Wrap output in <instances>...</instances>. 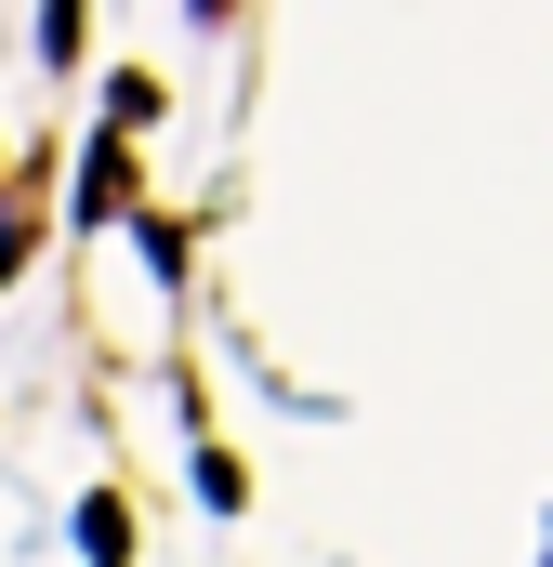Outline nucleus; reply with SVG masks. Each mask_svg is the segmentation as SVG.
<instances>
[{"label": "nucleus", "instance_id": "f257e3e1", "mask_svg": "<svg viewBox=\"0 0 553 567\" xmlns=\"http://www.w3.org/2000/svg\"><path fill=\"white\" fill-rule=\"evenodd\" d=\"M119 198H133V158H119V133L93 145V185H80V212H119Z\"/></svg>", "mask_w": 553, "mask_h": 567}]
</instances>
